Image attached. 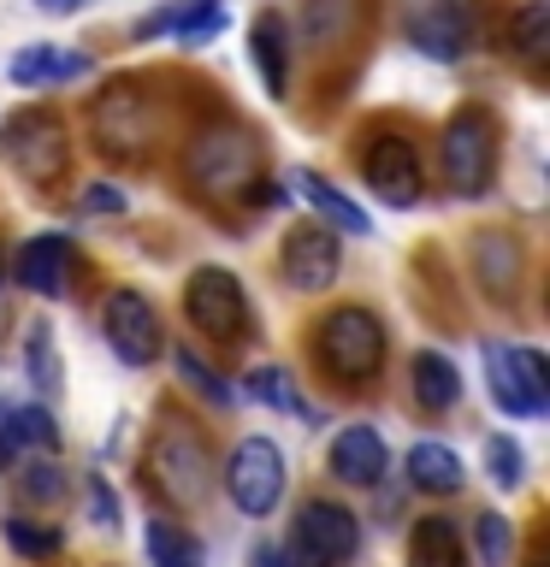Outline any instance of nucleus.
Returning a JSON list of instances; mask_svg holds the SVG:
<instances>
[{
    "instance_id": "obj_1",
    "label": "nucleus",
    "mask_w": 550,
    "mask_h": 567,
    "mask_svg": "<svg viewBox=\"0 0 550 567\" xmlns=\"http://www.w3.org/2000/svg\"><path fill=\"white\" fill-rule=\"evenodd\" d=\"M314 361L344 384H361L385 367V331L367 308H332L314 326Z\"/></svg>"
},
{
    "instance_id": "obj_2",
    "label": "nucleus",
    "mask_w": 550,
    "mask_h": 567,
    "mask_svg": "<svg viewBox=\"0 0 550 567\" xmlns=\"http://www.w3.org/2000/svg\"><path fill=\"white\" fill-rule=\"evenodd\" d=\"M149 473H154V485L172 496V508H202L207 491H213V455H207V443L195 437L184 420H172L166 432L154 437Z\"/></svg>"
},
{
    "instance_id": "obj_3",
    "label": "nucleus",
    "mask_w": 550,
    "mask_h": 567,
    "mask_svg": "<svg viewBox=\"0 0 550 567\" xmlns=\"http://www.w3.org/2000/svg\"><path fill=\"white\" fill-rule=\"evenodd\" d=\"M486 379H491V402L509 420H539L550 408V361L539 349L486 343Z\"/></svg>"
},
{
    "instance_id": "obj_4",
    "label": "nucleus",
    "mask_w": 550,
    "mask_h": 567,
    "mask_svg": "<svg viewBox=\"0 0 550 567\" xmlns=\"http://www.w3.org/2000/svg\"><path fill=\"white\" fill-rule=\"evenodd\" d=\"M444 172H450L456 195H486L497 172V124L486 106H461L444 124Z\"/></svg>"
},
{
    "instance_id": "obj_5",
    "label": "nucleus",
    "mask_w": 550,
    "mask_h": 567,
    "mask_svg": "<svg viewBox=\"0 0 550 567\" xmlns=\"http://www.w3.org/2000/svg\"><path fill=\"white\" fill-rule=\"evenodd\" d=\"M284 450L273 437H243L237 450H231L225 461V491L231 503H237L243 514H255V520H266L278 503H284Z\"/></svg>"
},
{
    "instance_id": "obj_6",
    "label": "nucleus",
    "mask_w": 550,
    "mask_h": 567,
    "mask_svg": "<svg viewBox=\"0 0 550 567\" xmlns=\"http://www.w3.org/2000/svg\"><path fill=\"white\" fill-rule=\"evenodd\" d=\"M184 313L195 331H207L213 343H243L248 337V296L225 266H202L184 284Z\"/></svg>"
},
{
    "instance_id": "obj_7",
    "label": "nucleus",
    "mask_w": 550,
    "mask_h": 567,
    "mask_svg": "<svg viewBox=\"0 0 550 567\" xmlns=\"http://www.w3.org/2000/svg\"><path fill=\"white\" fill-rule=\"evenodd\" d=\"M0 148H7V159L30 177V184H53V177L65 172V159H71L65 124L53 118L48 106H30V113H18L7 131H0Z\"/></svg>"
},
{
    "instance_id": "obj_8",
    "label": "nucleus",
    "mask_w": 550,
    "mask_h": 567,
    "mask_svg": "<svg viewBox=\"0 0 550 567\" xmlns=\"http://www.w3.org/2000/svg\"><path fill=\"white\" fill-rule=\"evenodd\" d=\"M101 331L124 367H154L166 354V337H160V313L142 290H113L101 301Z\"/></svg>"
},
{
    "instance_id": "obj_9",
    "label": "nucleus",
    "mask_w": 550,
    "mask_h": 567,
    "mask_svg": "<svg viewBox=\"0 0 550 567\" xmlns=\"http://www.w3.org/2000/svg\"><path fill=\"white\" fill-rule=\"evenodd\" d=\"M355 549H361V520H355L344 503L314 496V503L296 514V561L302 567H344Z\"/></svg>"
},
{
    "instance_id": "obj_10",
    "label": "nucleus",
    "mask_w": 550,
    "mask_h": 567,
    "mask_svg": "<svg viewBox=\"0 0 550 567\" xmlns=\"http://www.w3.org/2000/svg\"><path fill=\"white\" fill-rule=\"evenodd\" d=\"M337 266H344V248H337V230L332 225L302 219V225L284 230V248H278L284 284H296V290H332Z\"/></svg>"
},
{
    "instance_id": "obj_11",
    "label": "nucleus",
    "mask_w": 550,
    "mask_h": 567,
    "mask_svg": "<svg viewBox=\"0 0 550 567\" xmlns=\"http://www.w3.org/2000/svg\"><path fill=\"white\" fill-rule=\"evenodd\" d=\"M403 30H408V42L420 53H432V60H461V53L473 48V18L461 0H415V7L403 12Z\"/></svg>"
},
{
    "instance_id": "obj_12",
    "label": "nucleus",
    "mask_w": 550,
    "mask_h": 567,
    "mask_svg": "<svg viewBox=\"0 0 550 567\" xmlns=\"http://www.w3.org/2000/svg\"><path fill=\"white\" fill-rule=\"evenodd\" d=\"M361 172H367V184L379 189V202H390V207H415L420 202V159H415V142L408 136L379 131L361 154Z\"/></svg>"
},
{
    "instance_id": "obj_13",
    "label": "nucleus",
    "mask_w": 550,
    "mask_h": 567,
    "mask_svg": "<svg viewBox=\"0 0 550 567\" xmlns=\"http://www.w3.org/2000/svg\"><path fill=\"white\" fill-rule=\"evenodd\" d=\"M248 172H255V142L243 131H207L190 148V184L207 189V195L248 184Z\"/></svg>"
},
{
    "instance_id": "obj_14",
    "label": "nucleus",
    "mask_w": 550,
    "mask_h": 567,
    "mask_svg": "<svg viewBox=\"0 0 550 567\" xmlns=\"http://www.w3.org/2000/svg\"><path fill=\"white\" fill-rule=\"evenodd\" d=\"M95 142L106 154H142L154 142V113L131 89H106L95 106Z\"/></svg>"
},
{
    "instance_id": "obj_15",
    "label": "nucleus",
    "mask_w": 550,
    "mask_h": 567,
    "mask_svg": "<svg viewBox=\"0 0 550 567\" xmlns=\"http://www.w3.org/2000/svg\"><path fill=\"white\" fill-rule=\"evenodd\" d=\"M18 284H24L30 296L60 301L65 284H71V237H60V230H42V237H30V248L18 255Z\"/></svg>"
},
{
    "instance_id": "obj_16",
    "label": "nucleus",
    "mask_w": 550,
    "mask_h": 567,
    "mask_svg": "<svg viewBox=\"0 0 550 567\" xmlns=\"http://www.w3.org/2000/svg\"><path fill=\"white\" fill-rule=\"evenodd\" d=\"M385 437L373 432V425H344L332 443V473L344 478V485H379L385 478Z\"/></svg>"
},
{
    "instance_id": "obj_17",
    "label": "nucleus",
    "mask_w": 550,
    "mask_h": 567,
    "mask_svg": "<svg viewBox=\"0 0 550 567\" xmlns=\"http://www.w3.org/2000/svg\"><path fill=\"white\" fill-rule=\"evenodd\" d=\"M248 53H255V71L266 83V95H284L291 89V42H284V18L278 12H261L248 24Z\"/></svg>"
},
{
    "instance_id": "obj_18",
    "label": "nucleus",
    "mask_w": 550,
    "mask_h": 567,
    "mask_svg": "<svg viewBox=\"0 0 550 567\" xmlns=\"http://www.w3.org/2000/svg\"><path fill=\"white\" fill-rule=\"evenodd\" d=\"M408 384H415V402L426 414H444V408L461 402V372H456V361H444L438 349H420L415 361H408Z\"/></svg>"
},
{
    "instance_id": "obj_19",
    "label": "nucleus",
    "mask_w": 550,
    "mask_h": 567,
    "mask_svg": "<svg viewBox=\"0 0 550 567\" xmlns=\"http://www.w3.org/2000/svg\"><path fill=\"white\" fill-rule=\"evenodd\" d=\"M296 189L308 195V207L319 213V225L344 230V237H367V230H373L367 207H361V202H349L344 189H332L326 177H314V172H296Z\"/></svg>"
},
{
    "instance_id": "obj_20",
    "label": "nucleus",
    "mask_w": 550,
    "mask_h": 567,
    "mask_svg": "<svg viewBox=\"0 0 550 567\" xmlns=\"http://www.w3.org/2000/svg\"><path fill=\"white\" fill-rule=\"evenodd\" d=\"M408 567H461V532L450 514H420L408 532Z\"/></svg>"
},
{
    "instance_id": "obj_21",
    "label": "nucleus",
    "mask_w": 550,
    "mask_h": 567,
    "mask_svg": "<svg viewBox=\"0 0 550 567\" xmlns=\"http://www.w3.org/2000/svg\"><path fill=\"white\" fill-rule=\"evenodd\" d=\"M461 478H468L461 473V455L444 450V443H415V450H408V485L450 496V491H461Z\"/></svg>"
},
{
    "instance_id": "obj_22",
    "label": "nucleus",
    "mask_w": 550,
    "mask_h": 567,
    "mask_svg": "<svg viewBox=\"0 0 550 567\" xmlns=\"http://www.w3.org/2000/svg\"><path fill=\"white\" fill-rule=\"evenodd\" d=\"M0 450H7V455H24V450H42V455H53V450H60L53 414H48V408H12L7 425H0Z\"/></svg>"
},
{
    "instance_id": "obj_23",
    "label": "nucleus",
    "mask_w": 550,
    "mask_h": 567,
    "mask_svg": "<svg viewBox=\"0 0 550 567\" xmlns=\"http://www.w3.org/2000/svg\"><path fill=\"white\" fill-rule=\"evenodd\" d=\"M149 556H154V567H207L202 544H195L184 526H172V520L149 526Z\"/></svg>"
},
{
    "instance_id": "obj_24",
    "label": "nucleus",
    "mask_w": 550,
    "mask_h": 567,
    "mask_svg": "<svg viewBox=\"0 0 550 567\" xmlns=\"http://www.w3.org/2000/svg\"><path fill=\"white\" fill-rule=\"evenodd\" d=\"M509 48L521 53V60H539V53L550 48V0H527V7L515 12V24H509Z\"/></svg>"
},
{
    "instance_id": "obj_25",
    "label": "nucleus",
    "mask_w": 550,
    "mask_h": 567,
    "mask_svg": "<svg viewBox=\"0 0 550 567\" xmlns=\"http://www.w3.org/2000/svg\"><path fill=\"white\" fill-rule=\"evenodd\" d=\"M24 367H30V379L42 396H53L60 390V349H53V326H30L24 337Z\"/></svg>"
},
{
    "instance_id": "obj_26",
    "label": "nucleus",
    "mask_w": 550,
    "mask_h": 567,
    "mask_svg": "<svg viewBox=\"0 0 550 567\" xmlns=\"http://www.w3.org/2000/svg\"><path fill=\"white\" fill-rule=\"evenodd\" d=\"M473 532H479V561H486V567H509V556H515V532H509L503 514H479Z\"/></svg>"
},
{
    "instance_id": "obj_27",
    "label": "nucleus",
    "mask_w": 550,
    "mask_h": 567,
    "mask_svg": "<svg viewBox=\"0 0 550 567\" xmlns=\"http://www.w3.org/2000/svg\"><path fill=\"white\" fill-rule=\"evenodd\" d=\"M486 473H491L503 491H515V485H521V473H527V455H521V443H515V437H491V443H486Z\"/></svg>"
},
{
    "instance_id": "obj_28",
    "label": "nucleus",
    "mask_w": 550,
    "mask_h": 567,
    "mask_svg": "<svg viewBox=\"0 0 550 567\" xmlns=\"http://www.w3.org/2000/svg\"><path fill=\"white\" fill-rule=\"evenodd\" d=\"M7 544L18 556H60V532L35 526V520H7Z\"/></svg>"
},
{
    "instance_id": "obj_29",
    "label": "nucleus",
    "mask_w": 550,
    "mask_h": 567,
    "mask_svg": "<svg viewBox=\"0 0 550 567\" xmlns=\"http://www.w3.org/2000/svg\"><path fill=\"white\" fill-rule=\"evenodd\" d=\"M53 71H60V48L53 42H35L12 60V83H53Z\"/></svg>"
},
{
    "instance_id": "obj_30",
    "label": "nucleus",
    "mask_w": 550,
    "mask_h": 567,
    "mask_svg": "<svg viewBox=\"0 0 550 567\" xmlns=\"http://www.w3.org/2000/svg\"><path fill=\"white\" fill-rule=\"evenodd\" d=\"M172 361H177V372H184V379H190L195 390H202V396H207V402H231V396H237V390H231L225 379H213V367H202V361H195V354H190V349H177V354H172Z\"/></svg>"
},
{
    "instance_id": "obj_31",
    "label": "nucleus",
    "mask_w": 550,
    "mask_h": 567,
    "mask_svg": "<svg viewBox=\"0 0 550 567\" xmlns=\"http://www.w3.org/2000/svg\"><path fill=\"white\" fill-rule=\"evenodd\" d=\"M248 396L266 402V408H296L291 402V384H284L278 367H255V372H248Z\"/></svg>"
},
{
    "instance_id": "obj_32",
    "label": "nucleus",
    "mask_w": 550,
    "mask_h": 567,
    "mask_svg": "<svg viewBox=\"0 0 550 567\" xmlns=\"http://www.w3.org/2000/svg\"><path fill=\"white\" fill-rule=\"evenodd\" d=\"M60 491H65V478L53 473V467H30L24 473V496H35V503H53Z\"/></svg>"
},
{
    "instance_id": "obj_33",
    "label": "nucleus",
    "mask_w": 550,
    "mask_h": 567,
    "mask_svg": "<svg viewBox=\"0 0 550 567\" xmlns=\"http://www.w3.org/2000/svg\"><path fill=\"white\" fill-rule=\"evenodd\" d=\"M119 207H124V189H113V184L89 189V213H119Z\"/></svg>"
},
{
    "instance_id": "obj_34",
    "label": "nucleus",
    "mask_w": 550,
    "mask_h": 567,
    "mask_svg": "<svg viewBox=\"0 0 550 567\" xmlns=\"http://www.w3.org/2000/svg\"><path fill=\"white\" fill-rule=\"evenodd\" d=\"M89 496H95V520H101V526H113V520H119V508H113V496H106L101 478H89Z\"/></svg>"
},
{
    "instance_id": "obj_35",
    "label": "nucleus",
    "mask_w": 550,
    "mask_h": 567,
    "mask_svg": "<svg viewBox=\"0 0 550 567\" xmlns=\"http://www.w3.org/2000/svg\"><path fill=\"white\" fill-rule=\"evenodd\" d=\"M248 202H255V207H284V189L266 184V177H255V184H248Z\"/></svg>"
},
{
    "instance_id": "obj_36",
    "label": "nucleus",
    "mask_w": 550,
    "mask_h": 567,
    "mask_svg": "<svg viewBox=\"0 0 550 567\" xmlns=\"http://www.w3.org/2000/svg\"><path fill=\"white\" fill-rule=\"evenodd\" d=\"M248 567H291V556H284L278 544H255L248 549Z\"/></svg>"
},
{
    "instance_id": "obj_37",
    "label": "nucleus",
    "mask_w": 550,
    "mask_h": 567,
    "mask_svg": "<svg viewBox=\"0 0 550 567\" xmlns=\"http://www.w3.org/2000/svg\"><path fill=\"white\" fill-rule=\"evenodd\" d=\"M78 0H42V12H71Z\"/></svg>"
},
{
    "instance_id": "obj_38",
    "label": "nucleus",
    "mask_w": 550,
    "mask_h": 567,
    "mask_svg": "<svg viewBox=\"0 0 550 567\" xmlns=\"http://www.w3.org/2000/svg\"><path fill=\"white\" fill-rule=\"evenodd\" d=\"M527 567H550V561H544V556H532V561H527Z\"/></svg>"
}]
</instances>
